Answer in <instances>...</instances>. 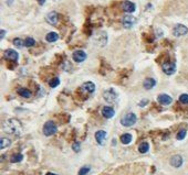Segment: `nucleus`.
I'll return each mask as SVG.
<instances>
[{"mask_svg": "<svg viewBox=\"0 0 188 175\" xmlns=\"http://www.w3.org/2000/svg\"><path fill=\"white\" fill-rule=\"evenodd\" d=\"M3 131L6 133H10V134H15V136H18L21 133L22 131V126H21V122L17 119H7V120L3 122L2 125Z\"/></svg>", "mask_w": 188, "mask_h": 175, "instance_id": "nucleus-1", "label": "nucleus"}, {"mask_svg": "<svg viewBox=\"0 0 188 175\" xmlns=\"http://www.w3.org/2000/svg\"><path fill=\"white\" fill-rule=\"evenodd\" d=\"M136 120H137L136 115L133 114V112H129V114H126L125 116L122 117L121 125L124 127H132L136 123Z\"/></svg>", "mask_w": 188, "mask_h": 175, "instance_id": "nucleus-2", "label": "nucleus"}, {"mask_svg": "<svg viewBox=\"0 0 188 175\" xmlns=\"http://www.w3.org/2000/svg\"><path fill=\"white\" fill-rule=\"evenodd\" d=\"M57 125H55L53 121H48V122L45 123V126H43V133H45V136L47 137H50V136H53L54 133H57Z\"/></svg>", "mask_w": 188, "mask_h": 175, "instance_id": "nucleus-3", "label": "nucleus"}, {"mask_svg": "<svg viewBox=\"0 0 188 175\" xmlns=\"http://www.w3.org/2000/svg\"><path fill=\"white\" fill-rule=\"evenodd\" d=\"M162 69L166 75H173L176 72V64L174 62H164L162 64Z\"/></svg>", "mask_w": 188, "mask_h": 175, "instance_id": "nucleus-4", "label": "nucleus"}, {"mask_svg": "<svg viewBox=\"0 0 188 175\" xmlns=\"http://www.w3.org/2000/svg\"><path fill=\"white\" fill-rule=\"evenodd\" d=\"M103 98L107 103L113 104V103H115V100L117 98V93L114 89H107V90H105L103 93Z\"/></svg>", "mask_w": 188, "mask_h": 175, "instance_id": "nucleus-5", "label": "nucleus"}, {"mask_svg": "<svg viewBox=\"0 0 188 175\" xmlns=\"http://www.w3.org/2000/svg\"><path fill=\"white\" fill-rule=\"evenodd\" d=\"M135 23H136V19L133 15H125L122 18V24L126 29H131L132 27L135 25Z\"/></svg>", "mask_w": 188, "mask_h": 175, "instance_id": "nucleus-6", "label": "nucleus"}, {"mask_svg": "<svg viewBox=\"0 0 188 175\" xmlns=\"http://www.w3.org/2000/svg\"><path fill=\"white\" fill-rule=\"evenodd\" d=\"M188 29L186 25L184 24H176L173 29V34L175 37H183V35L187 34Z\"/></svg>", "mask_w": 188, "mask_h": 175, "instance_id": "nucleus-7", "label": "nucleus"}, {"mask_svg": "<svg viewBox=\"0 0 188 175\" xmlns=\"http://www.w3.org/2000/svg\"><path fill=\"white\" fill-rule=\"evenodd\" d=\"M94 42L96 43V44L101 45V46H103V45H105V43L107 42V35L105 32H99L96 33V34L94 35Z\"/></svg>", "mask_w": 188, "mask_h": 175, "instance_id": "nucleus-8", "label": "nucleus"}, {"mask_svg": "<svg viewBox=\"0 0 188 175\" xmlns=\"http://www.w3.org/2000/svg\"><path fill=\"white\" fill-rule=\"evenodd\" d=\"M72 59L73 61H75L77 63H81V62H84L87 59V53L84 51H82V50H78L73 53L72 55Z\"/></svg>", "mask_w": 188, "mask_h": 175, "instance_id": "nucleus-9", "label": "nucleus"}, {"mask_svg": "<svg viewBox=\"0 0 188 175\" xmlns=\"http://www.w3.org/2000/svg\"><path fill=\"white\" fill-rule=\"evenodd\" d=\"M106 137H107V133L106 131H104V130H99L95 133V140H96V142L99 143L100 146H104Z\"/></svg>", "mask_w": 188, "mask_h": 175, "instance_id": "nucleus-10", "label": "nucleus"}, {"mask_svg": "<svg viewBox=\"0 0 188 175\" xmlns=\"http://www.w3.org/2000/svg\"><path fill=\"white\" fill-rule=\"evenodd\" d=\"M157 100L161 105H164V106H167V105H171L173 103V98H172L169 95L167 94H161L158 97H157Z\"/></svg>", "mask_w": 188, "mask_h": 175, "instance_id": "nucleus-11", "label": "nucleus"}, {"mask_svg": "<svg viewBox=\"0 0 188 175\" xmlns=\"http://www.w3.org/2000/svg\"><path fill=\"white\" fill-rule=\"evenodd\" d=\"M3 56H5V59L13 62H17L19 59V54H18V52H16L15 50H7L5 54H3Z\"/></svg>", "mask_w": 188, "mask_h": 175, "instance_id": "nucleus-12", "label": "nucleus"}, {"mask_svg": "<svg viewBox=\"0 0 188 175\" xmlns=\"http://www.w3.org/2000/svg\"><path fill=\"white\" fill-rule=\"evenodd\" d=\"M45 19H47L48 23H50L51 25H54L57 24L58 20H59V15H58V13L55 11H51V12H49L47 15Z\"/></svg>", "mask_w": 188, "mask_h": 175, "instance_id": "nucleus-13", "label": "nucleus"}, {"mask_svg": "<svg viewBox=\"0 0 188 175\" xmlns=\"http://www.w3.org/2000/svg\"><path fill=\"white\" fill-rule=\"evenodd\" d=\"M81 90L84 91V93H87V94H92L95 90V85L92 81H87L81 86Z\"/></svg>", "mask_w": 188, "mask_h": 175, "instance_id": "nucleus-14", "label": "nucleus"}, {"mask_svg": "<svg viewBox=\"0 0 188 175\" xmlns=\"http://www.w3.org/2000/svg\"><path fill=\"white\" fill-rule=\"evenodd\" d=\"M169 162H171V165L174 166V168H181V164H183V158L178 154H176V155L172 156Z\"/></svg>", "mask_w": 188, "mask_h": 175, "instance_id": "nucleus-15", "label": "nucleus"}, {"mask_svg": "<svg viewBox=\"0 0 188 175\" xmlns=\"http://www.w3.org/2000/svg\"><path fill=\"white\" fill-rule=\"evenodd\" d=\"M114 115H115V110H114L113 108H111V107L105 106L102 108V116H103L104 118L110 119L112 118V117H114Z\"/></svg>", "mask_w": 188, "mask_h": 175, "instance_id": "nucleus-16", "label": "nucleus"}, {"mask_svg": "<svg viewBox=\"0 0 188 175\" xmlns=\"http://www.w3.org/2000/svg\"><path fill=\"white\" fill-rule=\"evenodd\" d=\"M122 8H123V10L125 11V12H134L135 11V9H136V6L134 5L133 2H131V1H124L123 3H122Z\"/></svg>", "mask_w": 188, "mask_h": 175, "instance_id": "nucleus-17", "label": "nucleus"}, {"mask_svg": "<svg viewBox=\"0 0 188 175\" xmlns=\"http://www.w3.org/2000/svg\"><path fill=\"white\" fill-rule=\"evenodd\" d=\"M143 86L145 89L149 90V89L154 88V87L156 86V81L154 78H152V77H147V78L143 81Z\"/></svg>", "mask_w": 188, "mask_h": 175, "instance_id": "nucleus-18", "label": "nucleus"}, {"mask_svg": "<svg viewBox=\"0 0 188 175\" xmlns=\"http://www.w3.org/2000/svg\"><path fill=\"white\" fill-rule=\"evenodd\" d=\"M58 39H59V34H58L57 32H49L47 34V37H45V40H47V42H55V41H58Z\"/></svg>", "mask_w": 188, "mask_h": 175, "instance_id": "nucleus-19", "label": "nucleus"}, {"mask_svg": "<svg viewBox=\"0 0 188 175\" xmlns=\"http://www.w3.org/2000/svg\"><path fill=\"white\" fill-rule=\"evenodd\" d=\"M132 139H133L132 134H129V133H124V134L121 136V142L123 143V144H129V143L132 142Z\"/></svg>", "mask_w": 188, "mask_h": 175, "instance_id": "nucleus-20", "label": "nucleus"}, {"mask_svg": "<svg viewBox=\"0 0 188 175\" xmlns=\"http://www.w3.org/2000/svg\"><path fill=\"white\" fill-rule=\"evenodd\" d=\"M18 94L23 98H30L31 97V91L28 88H19L18 89Z\"/></svg>", "mask_w": 188, "mask_h": 175, "instance_id": "nucleus-21", "label": "nucleus"}, {"mask_svg": "<svg viewBox=\"0 0 188 175\" xmlns=\"http://www.w3.org/2000/svg\"><path fill=\"white\" fill-rule=\"evenodd\" d=\"M11 144V140L8 138H1L0 140V149H6Z\"/></svg>", "mask_w": 188, "mask_h": 175, "instance_id": "nucleus-22", "label": "nucleus"}, {"mask_svg": "<svg viewBox=\"0 0 188 175\" xmlns=\"http://www.w3.org/2000/svg\"><path fill=\"white\" fill-rule=\"evenodd\" d=\"M149 150V144L147 142H142L139 146V151L141 153H146Z\"/></svg>", "mask_w": 188, "mask_h": 175, "instance_id": "nucleus-23", "label": "nucleus"}, {"mask_svg": "<svg viewBox=\"0 0 188 175\" xmlns=\"http://www.w3.org/2000/svg\"><path fill=\"white\" fill-rule=\"evenodd\" d=\"M22 159H23V155L21 153H16V154H13V155L11 156L10 161L12 163H18V162H20V161H22Z\"/></svg>", "mask_w": 188, "mask_h": 175, "instance_id": "nucleus-24", "label": "nucleus"}, {"mask_svg": "<svg viewBox=\"0 0 188 175\" xmlns=\"http://www.w3.org/2000/svg\"><path fill=\"white\" fill-rule=\"evenodd\" d=\"M59 84H60V79H59V77H54V78H52L51 81H49L50 87H52V88H54V87H57Z\"/></svg>", "mask_w": 188, "mask_h": 175, "instance_id": "nucleus-25", "label": "nucleus"}, {"mask_svg": "<svg viewBox=\"0 0 188 175\" xmlns=\"http://www.w3.org/2000/svg\"><path fill=\"white\" fill-rule=\"evenodd\" d=\"M35 44V39H32V37H28V39H26V41H25V46L31 47V46H33Z\"/></svg>", "mask_w": 188, "mask_h": 175, "instance_id": "nucleus-26", "label": "nucleus"}, {"mask_svg": "<svg viewBox=\"0 0 188 175\" xmlns=\"http://www.w3.org/2000/svg\"><path fill=\"white\" fill-rule=\"evenodd\" d=\"M13 45L17 47H22L25 46V42H23L21 39H19V37H16V39L13 40Z\"/></svg>", "mask_w": 188, "mask_h": 175, "instance_id": "nucleus-27", "label": "nucleus"}, {"mask_svg": "<svg viewBox=\"0 0 188 175\" xmlns=\"http://www.w3.org/2000/svg\"><path fill=\"white\" fill-rule=\"evenodd\" d=\"M90 170H91V168H90V166H83V168L79 171V174H78V175H87V173L90 172Z\"/></svg>", "mask_w": 188, "mask_h": 175, "instance_id": "nucleus-28", "label": "nucleus"}, {"mask_svg": "<svg viewBox=\"0 0 188 175\" xmlns=\"http://www.w3.org/2000/svg\"><path fill=\"white\" fill-rule=\"evenodd\" d=\"M186 133H187V131H186L185 129H183V130L179 131V132L177 133V140H183V139H185Z\"/></svg>", "mask_w": 188, "mask_h": 175, "instance_id": "nucleus-29", "label": "nucleus"}, {"mask_svg": "<svg viewBox=\"0 0 188 175\" xmlns=\"http://www.w3.org/2000/svg\"><path fill=\"white\" fill-rule=\"evenodd\" d=\"M179 101H181V104H188V95L187 94H183L181 95V97H179Z\"/></svg>", "mask_w": 188, "mask_h": 175, "instance_id": "nucleus-30", "label": "nucleus"}, {"mask_svg": "<svg viewBox=\"0 0 188 175\" xmlns=\"http://www.w3.org/2000/svg\"><path fill=\"white\" fill-rule=\"evenodd\" d=\"M72 149H73V151H74V152H79V151L81 150V143H80V142H74L73 144H72Z\"/></svg>", "mask_w": 188, "mask_h": 175, "instance_id": "nucleus-31", "label": "nucleus"}, {"mask_svg": "<svg viewBox=\"0 0 188 175\" xmlns=\"http://www.w3.org/2000/svg\"><path fill=\"white\" fill-rule=\"evenodd\" d=\"M5 34H6V31L5 30H1V32H0V39H3V37H5Z\"/></svg>", "mask_w": 188, "mask_h": 175, "instance_id": "nucleus-32", "label": "nucleus"}, {"mask_svg": "<svg viewBox=\"0 0 188 175\" xmlns=\"http://www.w3.org/2000/svg\"><path fill=\"white\" fill-rule=\"evenodd\" d=\"M38 2H39V5H45V0H38Z\"/></svg>", "mask_w": 188, "mask_h": 175, "instance_id": "nucleus-33", "label": "nucleus"}, {"mask_svg": "<svg viewBox=\"0 0 188 175\" xmlns=\"http://www.w3.org/2000/svg\"><path fill=\"white\" fill-rule=\"evenodd\" d=\"M45 175H58V174H54V173H51V172H49V173H47Z\"/></svg>", "mask_w": 188, "mask_h": 175, "instance_id": "nucleus-34", "label": "nucleus"}]
</instances>
